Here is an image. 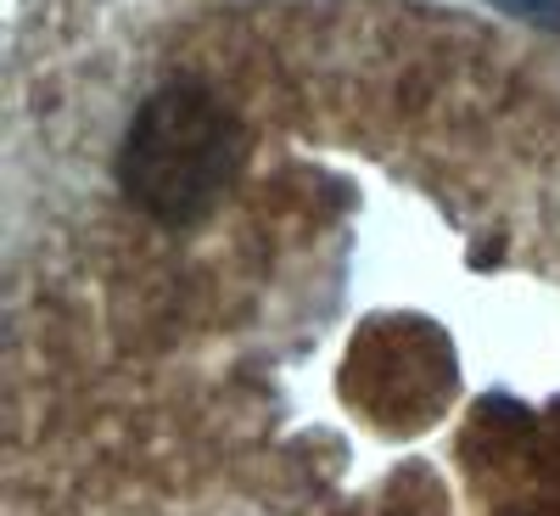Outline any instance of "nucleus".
I'll use <instances>...</instances> for the list:
<instances>
[{
    "label": "nucleus",
    "mask_w": 560,
    "mask_h": 516,
    "mask_svg": "<svg viewBox=\"0 0 560 516\" xmlns=\"http://www.w3.org/2000/svg\"><path fill=\"white\" fill-rule=\"evenodd\" d=\"M247 158V129L208 84H163L135 107L118 140L124 197L158 225H197L224 203Z\"/></svg>",
    "instance_id": "f257e3e1"
}]
</instances>
